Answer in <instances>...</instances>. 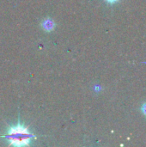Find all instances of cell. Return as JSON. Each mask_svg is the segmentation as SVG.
<instances>
[{
  "label": "cell",
  "mask_w": 146,
  "mask_h": 147,
  "mask_svg": "<svg viewBox=\"0 0 146 147\" xmlns=\"http://www.w3.org/2000/svg\"><path fill=\"white\" fill-rule=\"evenodd\" d=\"M107 3H110V4H113V3H117V2H119L120 0H105Z\"/></svg>",
  "instance_id": "obj_4"
},
{
  "label": "cell",
  "mask_w": 146,
  "mask_h": 147,
  "mask_svg": "<svg viewBox=\"0 0 146 147\" xmlns=\"http://www.w3.org/2000/svg\"><path fill=\"white\" fill-rule=\"evenodd\" d=\"M2 138H4L8 142L9 146H29L33 140L36 139V136L29 131V128L21 121H18L17 125L10 126L8 127L7 131L3 135H1Z\"/></svg>",
  "instance_id": "obj_1"
},
{
  "label": "cell",
  "mask_w": 146,
  "mask_h": 147,
  "mask_svg": "<svg viewBox=\"0 0 146 147\" xmlns=\"http://www.w3.org/2000/svg\"><path fill=\"white\" fill-rule=\"evenodd\" d=\"M41 26H42V28H43L46 31L51 32V31H52V30L55 28L56 24H55V22H54L51 18H46L45 21H43Z\"/></svg>",
  "instance_id": "obj_2"
},
{
  "label": "cell",
  "mask_w": 146,
  "mask_h": 147,
  "mask_svg": "<svg viewBox=\"0 0 146 147\" xmlns=\"http://www.w3.org/2000/svg\"><path fill=\"white\" fill-rule=\"evenodd\" d=\"M141 110H142V113L146 116V102H145L143 105H142V108H141Z\"/></svg>",
  "instance_id": "obj_3"
}]
</instances>
